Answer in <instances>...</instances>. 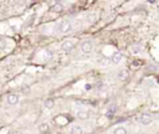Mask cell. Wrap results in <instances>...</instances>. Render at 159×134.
<instances>
[{
    "label": "cell",
    "instance_id": "3957f363",
    "mask_svg": "<svg viewBox=\"0 0 159 134\" xmlns=\"http://www.w3.org/2000/svg\"><path fill=\"white\" fill-rule=\"evenodd\" d=\"M152 121H153V118H152V116L149 113H143V114H141V117H139V122L144 125L150 124Z\"/></svg>",
    "mask_w": 159,
    "mask_h": 134
},
{
    "label": "cell",
    "instance_id": "ba28073f",
    "mask_svg": "<svg viewBox=\"0 0 159 134\" xmlns=\"http://www.w3.org/2000/svg\"><path fill=\"white\" fill-rule=\"evenodd\" d=\"M118 78H119L121 81H127L128 78H129V72H128L127 70L119 71V73H118Z\"/></svg>",
    "mask_w": 159,
    "mask_h": 134
},
{
    "label": "cell",
    "instance_id": "7c38bea8",
    "mask_svg": "<svg viewBox=\"0 0 159 134\" xmlns=\"http://www.w3.org/2000/svg\"><path fill=\"white\" fill-rule=\"evenodd\" d=\"M47 130H49V125L46 124V123H44V124H41L39 127V132L40 134H44V133H46Z\"/></svg>",
    "mask_w": 159,
    "mask_h": 134
},
{
    "label": "cell",
    "instance_id": "8fae6325",
    "mask_svg": "<svg viewBox=\"0 0 159 134\" xmlns=\"http://www.w3.org/2000/svg\"><path fill=\"white\" fill-rule=\"evenodd\" d=\"M113 134H127V129L123 128V127H118V128L114 129Z\"/></svg>",
    "mask_w": 159,
    "mask_h": 134
},
{
    "label": "cell",
    "instance_id": "ffe728a7",
    "mask_svg": "<svg viewBox=\"0 0 159 134\" xmlns=\"http://www.w3.org/2000/svg\"><path fill=\"white\" fill-rule=\"evenodd\" d=\"M13 134H22V133H21V132H14Z\"/></svg>",
    "mask_w": 159,
    "mask_h": 134
},
{
    "label": "cell",
    "instance_id": "6da1fadb",
    "mask_svg": "<svg viewBox=\"0 0 159 134\" xmlns=\"http://www.w3.org/2000/svg\"><path fill=\"white\" fill-rule=\"evenodd\" d=\"M72 30V24L69 20H62L59 25H57V31L60 34H67Z\"/></svg>",
    "mask_w": 159,
    "mask_h": 134
},
{
    "label": "cell",
    "instance_id": "277c9868",
    "mask_svg": "<svg viewBox=\"0 0 159 134\" xmlns=\"http://www.w3.org/2000/svg\"><path fill=\"white\" fill-rule=\"evenodd\" d=\"M61 49H62V51H65V52H71V51L75 49V44L72 41H65V42L61 45Z\"/></svg>",
    "mask_w": 159,
    "mask_h": 134
},
{
    "label": "cell",
    "instance_id": "5bb4252c",
    "mask_svg": "<svg viewBox=\"0 0 159 134\" xmlns=\"http://www.w3.org/2000/svg\"><path fill=\"white\" fill-rule=\"evenodd\" d=\"M77 117L81 119H87L88 118V112H82V111H80L79 113H77Z\"/></svg>",
    "mask_w": 159,
    "mask_h": 134
},
{
    "label": "cell",
    "instance_id": "9a60e30c",
    "mask_svg": "<svg viewBox=\"0 0 159 134\" xmlns=\"http://www.w3.org/2000/svg\"><path fill=\"white\" fill-rule=\"evenodd\" d=\"M141 51H142V47L139 46V45H133V46H132V52H133V53H139L141 52Z\"/></svg>",
    "mask_w": 159,
    "mask_h": 134
},
{
    "label": "cell",
    "instance_id": "52a82bcc",
    "mask_svg": "<svg viewBox=\"0 0 159 134\" xmlns=\"http://www.w3.org/2000/svg\"><path fill=\"white\" fill-rule=\"evenodd\" d=\"M6 102H8L9 104L14 106V104H16V103L19 102V96L18 94H14V93H10L8 97H6Z\"/></svg>",
    "mask_w": 159,
    "mask_h": 134
},
{
    "label": "cell",
    "instance_id": "9c48e42d",
    "mask_svg": "<svg viewBox=\"0 0 159 134\" xmlns=\"http://www.w3.org/2000/svg\"><path fill=\"white\" fill-rule=\"evenodd\" d=\"M44 104H45V108H47V109H52L53 106H55V101H53V99H51V98H49V99H46Z\"/></svg>",
    "mask_w": 159,
    "mask_h": 134
},
{
    "label": "cell",
    "instance_id": "d6986e66",
    "mask_svg": "<svg viewBox=\"0 0 159 134\" xmlns=\"http://www.w3.org/2000/svg\"><path fill=\"white\" fill-rule=\"evenodd\" d=\"M30 19H31V20H29V21H28V25H31V24L34 22V16H31Z\"/></svg>",
    "mask_w": 159,
    "mask_h": 134
},
{
    "label": "cell",
    "instance_id": "5b68a950",
    "mask_svg": "<svg viewBox=\"0 0 159 134\" xmlns=\"http://www.w3.org/2000/svg\"><path fill=\"white\" fill-rule=\"evenodd\" d=\"M116 112H117V106L116 104H112V106H110L107 109V112H106V118L108 119H112L114 114H116Z\"/></svg>",
    "mask_w": 159,
    "mask_h": 134
},
{
    "label": "cell",
    "instance_id": "ac0fdd59",
    "mask_svg": "<svg viewBox=\"0 0 159 134\" xmlns=\"http://www.w3.org/2000/svg\"><path fill=\"white\" fill-rule=\"evenodd\" d=\"M92 88H93V84H91V83H87L84 86V89H86V91H91Z\"/></svg>",
    "mask_w": 159,
    "mask_h": 134
},
{
    "label": "cell",
    "instance_id": "4fadbf2b",
    "mask_svg": "<svg viewBox=\"0 0 159 134\" xmlns=\"http://www.w3.org/2000/svg\"><path fill=\"white\" fill-rule=\"evenodd\" d=\"M71 133L72 134H82V128L79 125H75L72 129H71Z\"/></svg>",
    "mask_w": 159,
    "mask_h": 134
},
{
    "label": "cell",
    "instance_id": "30bf717a",
    "mask_svg": "<svg viewBox=\"0 0 159 134\" xmlns=\"http://www.w3.org/2000/svg\"><path fill=\"white\" fill-rule=\"evenodd\" d=\"M51 9H52L55 13H61V11H62V9H63V6H62V4H60V3H56V4L52 5Z\"/></svg>",
    "mask_w": 159,
    "mask_h": 134
},
{
    "label": "cell",
    "instance_id": "8992f818",
    "mask_svg": "<svg viewBox=\"0 0 159 134\" xmlns=\"http://www.w3.org/2000/svg\"><path fill=\"white\" fill-rule=\"evenodd\" d=\"M122 60H123V55H122L121 52H114L112 55V57H111V62L114 63V65H118Z\"/></svg>",
    "mask_w": 159,
    "mask_h": 134
},
{
    "label": "cell",
    "instance_id": "2e32d148",
    "mask_svg": "<svg viewBox=\"0 0 159 134\" xmlns=\"http://www.w3.org/2000/svg\"><path fill=\"white\" fill-rule=\"evenodd\" d=\"M51 57H52V51L45 50V58H46V60H50Z\"/></svg>",
    "mask_w": 159,
    "mask_h": 134
},
{
    "label": "cell",
    "instance_id": "7a4b0ae2",
    "mask_svg": "<svg viewBox=\"0 0 159 134\" xmlns=\"http://www.w3.org/2000/svg\"><path fill=\"white\" fill-rule=\"evenodd\" d=\"M80 49H81V52L84 53V55H88L92 52V49H93V44L91 42V41H83L82 44H81V46H80Z\"/></svg>",
    "mask_w": 159,
    "mask_h": 134
},
{
    "label": "cell",
    "instance_id": "e0dca14e",
    "mask_svg": "<svg viewBox=\"0 0 159 134\" xmlns=\"http://www.w3.org/2000/svg\"><path fill=\"white\" fill-rule=\"evenodd\" d=\"M5 46H6V42H5V40H4V39H0V50L5 49Z\"/></svg>",
    "mask_w": 159,
    "mask_h": 134
}]
</instances>
